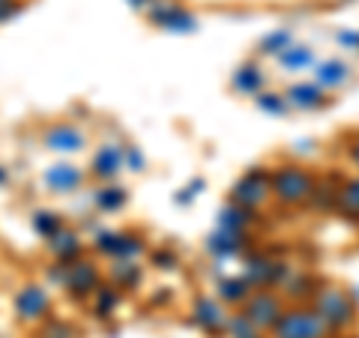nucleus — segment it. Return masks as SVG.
I'll use <instances>...</instances> for the list:
<instances>
[{
    "instance_id": "1",
    "label": "nucleus",
    "mask_w": 359,
    "mask_h": 338,
    "mask_svg": "<svg viewBox=\"0 0 359 338\" xmlns=\"http://www.w3.org/2000/svg\"><path fill=\"white\" fill-rule=\"evenodd\" d=\"M276 338H327L330 330L327 323L318 318L314 309H294L282 311V318L276 320Z\"/></svg>"
},
{
    "instance_id": "2",
    "label": "nucleus",
    "mask_w": 359,
    "mask_h": 338,
    "mask_svg": "<svg viewBox=\"0 0 359 338\" xmlns=\"http://www.w3.org/2000/svg\"><path fill=\"white\" fill-rule=\"evenodd\" d=\"M314 311H318V318L327 323V330H341V326L351 323L353 314H356L351 297L339 288L318 290V297H314Z\"/></svg>"
},
{
    "instance_id": "3",
    "label": "nucleus",
    "mask_w": 359,
    "mask_h": 338,
    "mask_svg": "<svg viewBox=\"0 0 359 338\" xmlns=\"http://www.w3.org/2000/svg\"><path fill=\"white\" fill-rule=\"evenodd\" d=\"M269 189L276 191V198L282 201V204H299V201H306L311 195V177L302 171L297 165H285L278 168V171L269 177Z\"/></svg>"
},
{
    "instance_id": "4",
    "label": "nucleus",
    "mask_w": 359,
    "mask_h": 338,
    "mask_svg": "<svg viewBox=\"0 0 359 338\" xmlns=\"http://www.w3.org/2000/svg\"><path fill=\"white\" fill-rule=\"evenodd\" d=\"M93 249L99 255H108L114 261H135L144 252V240L138 234H120V231H99L93 236Z\"/></svg>"
},
{
    "instance_id": "5",
    "label": "nucleus",
    "mask_w": 359,
    "mask_h": 338,
    "mask_svg": "<svg viewBox=\"0 0 359 338\" xmlns=\"http://www.w3.org/2000/svg\"><path fill=\"white\" fill-rule=\"evenodd\" d=\"M13 309H15V318L21 323H36L42 320L45 314H48L51 309V297H48V290H45L42 285H21L15 290V297H13Z\"/></svg>"
},
{
    "instance_id": "6",
    "label": "nucleus",
    "mask_w": 359,
    "mask_h": 338,
    "mask_svg": "<svg viewBox=\"0 0 359 338\" xmlns=\"http://www.w3.org/2000/svg\"><path fill=\"white\" fill-rule=\"evenodd\" d=\"M282 299H278L276 294H252L249 299H245V318H249L257 330H273L276 320L282 318Z\"/></svg>"
},
{
    "instance_id": "7",
    "label": "nucleus",
    "mask_w": 359,
    "mask_h": 338,
    "mask_svg": "<svg viewBox=\"0 0 359 338\" xmlns=\"http://www.w3.org/2000/svg\"><path fill=\"white\" fill-rule=\"evenodd\" d=\"M102 285V276H99V266L93 261H75L69 264V278H66V290H69L72 299H84L93 290Z\"/></svg>"
},
{
    "instance_id": "8",
    "label": "nucleus",
    "mask_w": 359,
    "mask_h": 338,
    "mask_svg": "<svg viewBox=\"0 0 359 338\" xmlns=\"http://www.w3.org/2000/svg\"><path fill=\"white\" fill-rule=\"evenodd\" d=\"M266 195H269V183H266V177L261 174V168H255L252 174H245L240 183L233 186L231 201H233L237 207H249V210H255L257 204H264Z\"/></svg>"
},
{
    "instance_id": "9",
    "label": "nucleus",
    "mask_w": 359,
    "mask_h": 338,
    "mask_svg": "<svg viewBox=\"0 0 359 338\" xmlns=\"http://www.w3.org/2000/svg\"><path fill=\"white\" fill-rule=\"evenodd\" d=\"M42 144L54 153H78V150H84L87 135L78 126H72V123H57V126L45 129Z\"/></svg>"
},
{
    "instance_id": "10",
    "label": "nucleus",
    "mask_w": 359,
    "mask_h": 338,
    "mask_svg": "<svg viewBox=\"0 0 359 338\" xmlns=\"http://www.w3.org/2000/svg\"><path fill=\"white\" fill-rule=\"evenodd\" d=\"M150 21H156L159 27L171 30V33H192L198 27V18L177 4H156L150 9Z\"/></svg>"
},
{
    "instance_id": "11",
    "label": "nucleus",
    "mask_w": 359,
    "mask_h": 338,
    "mask_svg": "<svg viewBox=\"0 0 359 338\" xmlns=\"http://www.w3.org/2000/svg\"><path fill=\"white\" fill-rule=\"evenodd\" d=\"M243 278L249 281V288L282 285V281L287 278V266L269 261V257H252V261L245 264V276H243Z\"/></svg>"
},
{
    "instance_id": "12",
    "label": "nucleus",
    "mask_w": 359,
    "mask_h": 338,
    "mask_svg": "<svg viewBox=\"0 0 359 338\" xmlns=\"http://www.w3.org/2000/svg\"><path fill=\"white\" fill-rule=\"evenodd\" d=\"M81 183H84V171L75 165H51L45 171V186L51 191H57V195H69Z\"/></svg>"
},
{
    "instance_id": "13",
    "label": "nucleus",
    "mask_w": 359,
    "mask_h": 338,
    "mask_svg": "<svg viewBox=\"0 0 359 338\" xmlns=\"http://www.w3.org/2000/svg\"><path fill=\"white\" fill-rule=\"evenodd\" d=\"M120 168H123V147L120 144H102V147L96 150L93 162H90V171H93V177H99V180L117 177Z\"/></svg>"
},
{
    "instance_id": "14",
    "label": "nucleus",
    "mask_w": 359,
    "mask_h": 338,
    "mask_svg": "<svg viewBox=\"0 0 359 338\" xmlns=\"http://www.w3.org/2000/svg\"><path fill=\"white\" fill-rule=\"evenodd\" d=\"M48 249L60 264H75L78 255H81V249H84V243H81V236H78L75 231L63 228L48 240Z\"/></svg>"
},
{
    "instance_id": "15",
    "label": "nucleus",
    "mask_w": 359,
    "mask_h": 338,
    "mask_svg": "<svg viewBox=\"0 0 359 338\" xmlns=\"http://www.w3.org/2000/svg\"><path fill=\"white\" fill-rule=\"evenodd\" d=\"M195 320L204 326L207 332H222L224 326H228V314L222 311L219 302H212V299H198V302H195Z\"/></svg>"
},
{
    "instance_id": "16",
    "label": "nucleus",
    "mask_w": 359,
    "mask_h": 338,
    "mask_svg": "<svg viewBox=\"0 0 359 338\" xmlns=\"http://www.w3.org/2000/svg\"><path fill=\"white\" fill-rule=\"evenodd\" d=\"M347 78H351V66L341 60H323L318 66V87H323V90L341 87V84H347Z\"/></svg>"
},
{
    "instance_id": "17",
    "label": "nucleus",
    "mask_w": 359,
    "mask_h": 338,
    "mask_svg": "<svg viewBox=\"0 0 359 338\" xmlns=\"http://www.w3.org/2000/svg\"><path fill=\"white\" fill-rule=\"evenodd\" d=\"M287 102L311 111V108H320L323 102H327V96H323V90L318 84H294L287 90Z\"/></svg>"
},
{
    "instance_id": "18",
    "label": "nucleus",
    "mask_w": 359,
    "mask_h": 338,
    "mask_svg": "<svg viewBox=\"0 0 359 338\" xmlns=\"http://www.w3.org/2000/svg\"><path fill=\"white\" fill-rule=\"evenodd\" d=\"M111 281H114V288L120 290H132L141 285V266L135 261H114L111 266Z\"/></svg>"
},
{
    "instance_id": "19",
    "label": "nucleus",
    "mask_w": 359,
    "mask_h": 338,
    "mask_svg": "<svg viewBox=\"0 0 359 338\" xmlns=\"http://www.w3.org/2000/svg\"><path fill=\"white\" fill-rule=\"evenodd\" d=\"M207 249L212 255H219V257H231V255H237L243 249V234L219 231V234H212L210 240H207Z\"/></svg>"
},
{
    "instance_id": "20",
    "label": "nucleus",
    "mask_w": 359,
    "mask_h": 338,
    "mask_svg": "<svg viewBox=\"0 0 359 338\" xmlns=\"http://www.w3.org/2000/svg\"><path fill=\"white\" fill-rule=\"evenodd\" d=\"M126 201H129V195H126V189H120V186H105V189L93 191V204L102 212H117L126 207Z\"/></svg>"
},
{
    "instance_id": "21",
    "label": "nucleus",
    "mask_w": 359,
    "mask_h": 338,
    "mask_svg": "<svg viewBox=\"0 0 359 338\" xmlns=\"http://www.w3.org/2000/svg\"><path fill=\"white\" fill-rule=\"evenodd\" d=\"M255 219H257V216H255V210H249V207H237V204L224 207V210H222V216H219L222 231H233V234H243L245 224L255 222Z\"/></svg>"
},
{
    "instance_id": "22",
    "label": "nucleus",
    "mask_w": 359,
    "mask_h": 338,
    "mask_svg": "<svg viewBox=\"0 0 359 338\" xmlns=\"http://www.w3.org/2000/svg\"><path fill=\"white\" fill-rule=\"evenodd\" d=\"M93 294H96V302H93V314H96V318H111V314H114L117 311V306H120V290L114 288V285H99L96 290H93Z\"/></svg>"
},
{
    "instance_id": "23",
    "label": "nucleus",
    "mask_w": 359,
    "mask_h": 338,
    "mask_svg": "<svg viewBox=\"0 0 359 338\" xmlns=\"http://www.w3.org/2000/svg\"><path fill=\"white\" fill-rule=\"evenodd\" d=\"M261 84H264V75L257 66H243V69H237V75H233V90H240L245 96H257Z\"/></svg>"
},
{
    "instance_id": "24",
    "label": "nucleus",
    "mask_w": 359,
    "mask_h": 338,
    "mask_svg": "<svg viewBox=\"0 0 359 338\" xmlns=\"http://www.w3.org/2000/svg\"><path fill=\"white\" fill-rule=\"evenodd\" d=\"M66 224H63V216H57V212H51V210H39V212H33V231H36L39 236H45V240H51L57 231H63Z\"/></svg>"
},
{
    "instance_id": "25",
    "label": "nucleus",
    "mask_w": 359,
    "mask_h": 338,
    "mask_svg": "<svg viewBox=\"0 0 359 338\" xmlns=\"http://www.w3.org/2000/svg\"><path fill=\"white\" fill-rule=\"evenodd\" d=\"M219 297L228 299V302H245L252 297V288H249V281H245L243 276L240 278H224L219 285Z\"/></svg>"
},
{
    "instance_id": "26",
    "label": "nucleus",
    "mask_w": 359,
    "mask_h": 338,
    "mask_svg": "<svg viewBox=\"0 0 359 338\" xmlns=\"http://www.w3.org/2000/svg\"><path fill=\"white\" fill-rule=\"evenodd\" d=\"M278 60H282V66L285 69H306V66H311V60H314V54L309 51V48H294V45H287V48L278 54Z\"/></svg>"
},
{
    "instance_id": "27",
    "label": "nucleus",
    "mask_w": 359,
    "mask_h": 338,
    "mask_svg": "<svg viewBox=\"0 0 359 338\" xmlns=\"http://www.w3.org/2000/svg\"><path fill=\"white\" fill-rule=\"evenodd\" d=\"M224 332H228L231 338H257V326L245 318V314H233V318H228Z\"/></svg>"
},
{
    "instance_id": "28",
    "label": "nucleus",
    "mask_w": 359,
    "mask_h": 338,
    "mask_svg": "<svg viewBox=\"0 0 359 338\" xmlns=\"http://www.w3.org/2000/svg\"><path fill=\"white\" fill-rule=\"evenodd\" d=\"M39 338H72V326L60 318H48L39 326Z\"/></svg>"
},
{
    "instance_id": "29",
    "label": "nucleus",
    "mask_w": 359,
    "mask_h": 338,
    "mask_svg": "<svg viewBox=\"0 0 359 338\" xmlns=\"http://www.w3.org/2000/svg\"><path fill=\"white\" fill-rule=\"evenodd\" d=\"M255 102H257V108H261L264 114H276V117H282L285 111H287V102H285L282 96H276V93H261V96L255 99Z\"/></svg>"
},
{
    "instance_id": "30",
    "label": "nucleus",
    "mask_w": 359,
    "mask_h": 338,
    "mask_svg": "<svg viewBox=\"0 0 359 338\" xmlns=\"http://www.w3.org/2000/svg\"><path fill=\"white\" fill-rule=\"evenodd\" d=\"M339 204H341V210H347V212H359V177L356 180H351L341 191H339Z\"/></svg>"
},
{
    "instance_id": "31",
    "label": "nucleus",
    "mask_w": 359,
    "mask_h": 338,
    "mask_svg": "<svg viewBox=\"0 0 359 338\" xmlns=\"http://www.w3.org/2000/svg\"><path fill=\"white\" fill-rule=\"evenodd\" d=\"M290 45V30H278V33H269V36L261 42V51L264 54H282Z\"/></svg>"
},
{
    "instance_id": "32",
    "label": "nucleus",
    "mask_w": 359,
    "mask_h": 338,
    "mask_svg": "<svg viewBox=\"0 0 359 338\" xmlns=\"http://www.w3.org/2000/svg\"><path fill=\"white\" fill-rule=\"evenodd\" d=\"M311 201H314V207H320V210H330L335 201H339V195L330 189V186H320V189H311V195H309Z\"/></svg>"
},
{
    "instance_id": "33",
    "label": "nucleus",
    "mask_w": 359,
    "mask_h": 338,
    "mask_svg": "<svg viewBox=\"0 0 359 338\" xmlns=\"http://www.w3.org/2000/svg\"><path fill=\"white\" fill-rule=\"evenodd\" d=\"M123 162H126L135 174H141L144 165H147V159H144V153L138 147H126V150H123Z\"/></svg>"
},
{
    "instance_id": "34",
    "label": "nucleus",
    "mask_w": 359,
    "mask_h": 338,
    "mask_svg": "<svg viewBox=\"0 0 359 338\" xmlns=\"http://www.w3.org/2000/svg\"><path fill=\"white\" fill-rule=\"evenodd\" d=\"M153 264L159 266V269H174V266L180 264V257H177V252H171V249H156V252H153Z\"/></svg>"
},
{
    "instance_id": "35",
    "label": "nucleus",
    "mask_w": 359,
    "mask_h": 338,
    "mask_svg": "<svg viewBox=\"0 0 359 338\" xmlns=\"http://www.w3.org/2000/svg\"><path fill=\"white\" fill-rule=\"evenodd\" d=\"M21 9H25L21 0H0V25H4V21H13Z\"/></svg>"
},
{
    "instance_id": "36",
    "label": "nucleus",
    "mask_w": 359,
    "mask_h": 338,
    "mask_svg": "<svg viewBox=\"0 0 359 338\" xmlns=\"http://www.w3.org/2000/svg\"><path fill=\"white\" fill-rule=\"evenodd\" d=\"M309 288H311V278L309 276H299V278H294L287 285V297H309L311 294Z\"/></svg>"
},
{
    "instance_id": "37",
    "label": "nucleus",
    "mask_w": 359,
    "mask_h": 338,
    "mask_svg": "<svg viewBox=\"0 0 359 338\" xmlns=\"http://www.w3.org/2000/svg\"><path fill=\"white\" fill-rule=\"evenodd\" d=\"M66 278H69V264H54L48 269V281H51V285L66 288Z\"/></svg>"
},
{
    "instance_id": "38",
    "label": "nucleus",
    "mask_w": 359,
    "mask_h": 338,
    "mask_svg": "<svg viewBox=\"0 0 359 338\" xmlns=\"http://www.w3.org/2000/svg\"><path fill=\"white\" fill-rule=\"evenodd\" d=\"M339 42H341V45H347V48H359V33L341 30V33H339Z\"/></svg>"
},
{
    "instance_id": "39",
    "label": "nucleus",
    "mask_w": 359,
    "mask_h": 338,
    "mask_svg": "<svg viewBox=\"0 0 359 338\" xmlns=\"http://www.w3.org/2000/svg\"><path fill=\"white\" fill-rule=\"evenodd\" d=\"M351 156H353V162L359 165V138L353 141V147H351Z\"/></svg>"
},
{
    "instance_id": "40",
    "label": "nucleus",
    "mask_w": 359,
    "mask_h": 338,
    "mask_svg": "<svg viewBox=\"0 0 359 338\" xmlns=\"http://www.w3.org/2000/svg\"><path fill=\"white\" fill-rule=\"evenodd\" d=\"M6 180H9V171H6V168H4V165H0V186H4V183H6Z\"/></svg>"
},
{
    "instance_id": "41",
    "label": "nucleus",
    "mask_w": 359,
    "mask_h": 338,
    "mask_svg": "<svg viewBox=\"0 0 359 338\" xmlns=\"http://www.w3.org/2000/svg\"><path fill=\"white\" fill-rule=\"evenodd\" d=\"M129 4H132L135 9H141V6H147V0H129Z\"/></svg>"
}]
</instances>
